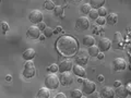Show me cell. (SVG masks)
Here are the masks:
<instances>
[{"label":"cell","instance_id":"6da1fadb","mask_svg":"<svg viewBox=\"0 0 131 98\" xmlns=\"http://www.w3.org/2000/svg\"><path fill=\"white\" fill-rule=\"evenodd\" d=\"M56 49L64 57H73L79 50L78 39L70 35H62L56 42Z\"/></svg>","mask_w":131,"mask_h":98},{"label":"cell","instance_id":"7a4b0ae2","mask_svg":"<svg viewBox=\"0 0 131 98\" xmlns=\"http://www.w3.org/2000/svg\"><path fill=\"white\" fill-rule=\"evenodd\" d=\"M45 86L46 88H48L49 91L50 89H57V87H59V79L56 74H48L45 79Z\"/></svg>","mask_w":131,"mask_h":98},{"label":"cell","instance_id":"3957f363","mask_svg":"<svg viewBox=\"0 0 131 98\" xmlns=\"http://www.w3.org/2000/svg\"><path fill=\"white\" fill-rule=\"evenodd\" d=\"M36 73V69H35V64L33 61H26V63L24 64V70H23V76L26 79H31L35 75Z\"/></svg>","mask_w":131,"mask_h":98},{"label":"cell","instance_id":"277c9868","mask_svg":"<svg viewBox=\"0 0 131 98\" xmlns=\"http://www.w3.org/2000/svg\"><path fill=\"white\" fill-rule=\"evenodd\" d=\"M82 85H83V92L88 95H91L95 92L96 89V84L94 82L90 81L88 79H83V82H82Z\"/></svg>","mask_w":131,"mask_h":98},{"label":"cell","instance_id":"5b68a950","mask_svg":"<svg viewBox=\"0 0 131 98\" xmlns=\"http://www.w3.org/2000/svg\"><path fill=\"white\" fill-rule=\"evenodd\" d=\"M43 19H44V14H43V12L39 10H33L31 13L28 14V20L34 24H38L40 22H43Z\"/></svg>","mask_w":131,"mask_h":98},{"label":"cell","instance_id":"8992f818","mask_svg":"<svg viewBox=\"0 0 131 98\" xmlns=\"http://www.w3.org/2000/svg\"><path fill=\"white\" fill-rule=\"evenodd\" d=\"M58 79H59V84H61L62 86H69V85H71L73 83V77L69 72L60 73Z\"/></svg>","mask_w":131,"mask_h":98},{"label":"cell","instance_id":"52a82bcc","mask_svg":"<svg viewBox=\"0 0 131 98\" xmlns=\"http://www.w3.org/2000/svg\"><path fill=\"white\" fill-rule=\"evenodd\" d=\"M72 67H73V63L70 59H66L62 60L58 65V71L60 73H64V72H69L70 70H72Z\"/></svg>","mask_w":131,"mask_h":98},{"label":"cell","instance_id":"ba28073f","mask_svg":"<svg viewBox=\"0 0 131 98\" xmlns=\"http://www.w3.org/2000/svg\"><path fill=\"white\" fill-rule=\"evenodd\" d=\"M112 46L115 49H121L124 47V38H122V35L120 32H116L114 36V40L112 42Z\"/></svg>","mask_w":131,"mask_h":98},{"label":"cell","instance_id":"9c48e42d","mask_svg":"<svg viewBox=\"0 0 131 98\" xmlns=\"http://www.w3.org/2000/svg\"><path fill=\"white\" fill-rule=\"evenodd\" d=\"M75 25H77V27L79 28V30L85 31V30H88V28L90 27V21H89V19L86 18V16H81V18H79L77 20Z\"/></svg>","mask_w":131,"mask_h":98},{"label":"cell","instance_id":"30bf717a","mask_svg":"<svg viewBox=\"0 0 131 98\" xmlns=\"http://www.w3.org/2000/svg\"><path fill=\"white\" fill-rule=\"evenodd\" d=\"M97 47H98V50H101V51H107L112 47V40L106 37L101 38L100 42H98Z\"/></svg>","mask_w":131,"mask_h":98},{"label":"cell","instance_id":"8fae6325","mask_svg":"<svg viewBox=\"0 0 131 98\" xmlns=\"http://www.w3.org/2000/svg\"><path fill=\"white\" fill-rule=\"evenodd\" d=\"M113 65L116 71H124L127 68V62L124 58H116L113 61Z\"/></svg>","mask_w":131,"mask_h":98},{"label":"cell","instance_id":"7c38bea8","mask_svg":"<svg viewBox=\"0 0 131 98\" xmlns=\"http://www.w3.org/2000/svg\"><path fill=\"white\" fill-rule=\"evenodd\" d=\"M26 34H27V37H30L32 39H37V38L40 37V35H42V34H40V31L38 30V27L35 26V25L28 27Z\"/></svg>","mask_w":131,"mask_h":98},{"label":"cell","instance_id":"4fadbf2b","mask_svg":"<svg viewBox=\"0 0 131 98\" xmlns=\"http://www.w3.org/2000/svg\"><path fill=\"white\" fill-rule=\"evenodd\" d=\"M36 56V51H35V49H33V48H27L25 49V50L23 51V59L24 60H26V61H32L33 59H34V57Z\"/></svg>","mask_w":131,"mask_h":98},{"label":"cell","instance_id":"5bb4252c","mask_svg":"<svg viewBox=\"0 0 131 98\" xmlns=\"http://www.w3.org/2000/svg\"><path fill=\"white\" fill-rule=\"evenodd\" d=\"M101 95L103 98H114L115 97V91L109 86H104L101 91Z\"/></svg>","mask_w":131,"mask_h":98},{"label":"cell","instance_id":"9a60e30c","mask_svg":"<svg viewBox=\"0 0 131 98\" xmlns=\"http://www.w3.org/2000/svg\"><path fill=\"white\" fill-rule=\"evenodd\" d=\"M72 71L75 75L80 76V77H85V75H86L85 69L83 67H81V65H78V64H75L74 67H72Z\"/></svg>","mask_w":131,"mask_h":98},{"label":"cell","instance_id":"2e32d148","mask_svg":"<svg viewBox=\"0 0 131 98\" xmlns=\"http://www.w3.org/2000/svg\"><path fill=\"white\" fill-rule=\"evenodd\" d=\"M129 92L127 91V88H126V86H119V87H117V91L115 92V95H117L119 98H127L129 96Z\"/></svg>","mask_w":131,"mask_h":98},{"label":"cell","instance_id":"e0dca14e","mask_svg":"<svg viewBox=\"0 0 131 98\" xmlns=\"http://www.w3.org/2000/svg\"><path fill=\"white\" fill-rule=\"evenodd\" d=\"M106 23H108L109 25H115L118 22V15L116 13H109L106 15Z\"/></svg>","mask_w":131,"mask_h":98},{"label":"cell","instance_id":"ac0fdd59","mask_svg":"<svg viewBox=\"0 0 131 98\" xmlns=\"http://www.w3.org/2000/svg\"><path fill=\"white\" fill-rule=\"evenodd\" d=\"M83 45L86 47L93 46V45H95V38L92 35H85L83 37Z\"/></svg>","mask_w":131,"mask_h":98},{"label":"cell","instance_id":"d6986e66","mask_svg":"<svg viewBox=\"0 0 131 98\" xmlns=\"http://www.w3.org/2000/svg\"><path fill=\"white\" fill-rule=\"evenodd\" d=\"M50 97V91L46 87L40 88L37 92V98H49Z\"/></svg>","mask_w":131,"mask_h":98},{"label":"cell","instance_id":"ffe728a7","mask_svg":"<svg viewBox=\"0 0 131 98\" xmlns=\"http://www.w3.org/2000/svg\"><path fill=\"white\" fill-rule=\"evenodd\" d=\"M89 5L91 6V8L93 7L95 10H97V9H100V8H102L105 5V0H91Z\"/></svg>","mask_w":131,"mask_h":98},{"label":"cell","instance_id":"44dd1931","mask_svg":"<svg viewBox=\"0 0 131 98\" xmlns=\"http://www.w3.org/2000/svg\"><path fill=\"white\" fill-rule=\"evenodd\" d=\"M88 60H89V58L86 56H83V55H81V56H79V57H77V63H78V65H81V67H83V65H85L88 63Z\"/></svg>","mask_w":131,"mask_h":98},{"label":"cell","instance_id":"7402d4cb","mask_svg":"<svg viewBox=\"0 0 131 98\" xmlns=\"http://www.w3.org/2000/svg\"><path fill=\"white\" fill-rule=\"evenodd\" d=\"M88 52H89V55L91 57H96L98 55V52H100V50H98V47L96 46V45H93V46L89 47Z\"/></svg>","mask_w":131,"mask_h":98},{"label":"cell","instance_id":"603a6c76","mask_svg":"<svg viewBox=\"0 0 131 98\" xmlns=\"http://www.w3.org/2000/svg\"><path fill=\"white\" fill-rule=\"evenodd\" d=\"M55 7H56L55 2H54V1H51V0H47V1H45V2H44V8H45L46 10H48V11L54 10V9H55Z\"/></svg>","mask_w":131,"mask_h":98},{"label":"cell","instance_id":"cb8c5ba5","mask_svg":"<svg viewBox=\"0 0 131 98\" xmlns=\"http://www.w3.org/2000/svg\"><path fill=\"white\" fill-rule=\"evenodd\" d=\"M91 6L89 5V3H84V5H82L81 7H80V11L82 12L83 14H89V12L91 11Z\"/></svg>","mask_w":131,"mask_h":98},{"label":"cell","instance_id":"d4e9b609","mask_svg":"<svg viewBox=\"0 0 131 98\" xmlns=\"http://www.w3.org/2000/svg\"><path fill=\"white\" fill-rule=\"evenodd\" d=\"M63 11H64V9H63L62 6H56L55 9H54V13H55V15H57V16H62Z\"/></svg>","mask_w":131,"mask_h":98},{"label":"cell","instance_id":"484cf974","mask_svg":"<svg viewBox=\"0 0 131 98\" xmlns=\"http://www.w3.org/2000/svg\"><path fill=\"white\" fill-rule=\"evenodd\" d=\"M82 91L81 89H73L71 92V98H81L82 97Z\"/></svg>","mask_w":131,"mask_h":98},{"label":"cell","instance_id":"4316f807","mask_svg":"<svg viewBox=\"0 0 131 98\" xmlns=\"http://www.w3.org/2000/svg\"><path fill=\"white\" fill-rule=\"evenodd\" d=\"M97 13H98V16L105 18V16L108 14V11H107V9H106V8L102 7V8H100V9H97Z\"/></svg>","mask_w":131,"mask_h":98},{"label":"cell","instance_id":"83f0119b","mask_svg":"<svg viewBox=\"0 0 131 98\" xmlns=\"http://www.w3.org/2000/svg\"><path fill=\"white\" fill-rule=\"evenodd\" d=\"M43 32H44V36H45V37H51L52 34H54L52 28L51 27H47V26H46V28H45Z\"/></svg>","mask_w":131,"mask_h":98},{"label":"cell","instance_id":"f1b7e54d","mask_svg":"<svg viewBox=\"0 0 131 98\" xmlns=\"http://www.w3.org/2000/svg\"><path fill=\"white\" fill-rule=\"evenodd\" d=\"M47 70L50 73H52V74H55V73H57V71H58V65H57L56 63H52L47 68Z\"/></svg>","mask_w":131,"mask_h":98},{"label":"cell","instance_id":"f546056e","mask_svg":"<svg viewBox=\"0 0 131 98\" xmlns=\"http://www.w3.org/2000/svg\"><path fill=\"white\" fill-rule=\"evenodd\" d=\"M89 16L91 18L92 20H96L98 18V13H97V10L95 9H91V11L89 12Z\"/></svg>","mask_w":131,"mask_h":98},{"label":"cell","instance_id":"4dcf8cb0","mask_svg":"<svg viewBox=\"0 0 131 98\" xmlns=\"http://www.w3.org/2000/svg\"><path fill=\"white\" fill-rule=\"evenodd\" d=\"M96 23H97V25H98V26H103L104 24L106 23V20H105V18L98 16V18L96 19Z\"/></svg>","mask_w":131,"mask_h":98},{"label":"cell","instance_id":"1f68e13d","mask_svg":"<svg viewBox=\"0 0 131 98\" xmlns=\"http://www.w3.org/2000/svg\"><path fill=\"white\" fill-rule=\"evenodd\" d=\"M102 31H103V26H98V25H96L95 27L93 28V32H94V34H95V35H100Z\"/></svg>","mask_w":131,"mask_h":98},{"label":"cell","instance_id":"d6a6232c","mask_svg":"<svg viewBox=\"0 0 131 98\" xmlns=\"http://www.w3.org/2000/svg\"><path fill=\"white\" fill-rule=\"evenodd\" d=\"M37 27H38L39 31H44L45 28H46V24H45L44 22H40V23L37 24Z\"/></svg>","mask_w":131,"mask_h":98},{"label":"cell","instance_id":"836d02e7","mask_svg":"<svg viewBox=\"0 0 131 98\" xmlns=\"http://www.w3.org/2000/svg\"><path fill=\"white\" fill-rule=\"evenodd\" d=\"M1 25H2V30L3 31H8V30H9V26H8V23L7 22H2Z\"/></svg>","mask_w":131,"mask_h":98},{"label":"cell","instance_id":"e575fe53","mask_svg":"<svg viewBox=\"0 0 131 98\" xmlns=\"http://www.w3.org/2000/svg\"><path fill=\"white\" fill-rule=\"evenodd\" d=\"M55 98H67V97H66V95H64L63 93H58V94H57V95L55 96Z\"/></svg>","mask_w":131,"mask_h":98},{"label":"cell","instance_id":"d590c367","mask_svg":"<svg viewBox=\"0 0 131 98\" xmlns=\"http://www.w3.org/2000/svg\"><path fill=\"white\" fill-rule=\"evenodd\" d=\"M96 57H97V58L100 59V60H103V59L105 58V55L103 54V52H98V55H97Z\"/></svg>","mask_w":131,"mask_h":98},{"label":"cell","instance_id":"8d00e7d4","mask_svg":"<svg viewBox=\"0 0 131 98\" xmlns=\"http://www.w3.org/2000/svg\"><path fill=\"white\" fill-rule=\"evenodd\" d=\"M121 85H122V84H121L120 81H115V82H114V86H115V87H119V86H121Z\"/></svg>","mask_w":131,"mask_h":98},{"label":"cell","instance_id":"74e56055","mask_svg":"<svg viewBox=\"0 0 131 98\" xmlns=\"http://www.w3.org/2000/svg\"><path fill=\"white\" fill-rule=\"evenodd\" d=\"M97 80H98V82H104V76L102 74H100L97 76Z\"/></svg>","mask_w":131,"mask_h":98},{"label":"cell","instance_id":"f35d334b","mask_svg":"<svg viewBox=\"0 0 131 98\" xmlns=\"http://www.w3.org/2000/svg\"><path fill=\"white\" fill-rule=\"evenodd\" d=\"M61 31H62V28H61V27H57L56 30L54 31V34H58V33L61 32Z\"/></svg>","mask_w":131,"mask_h":98},{"label":"cell","instance_id":"ab89813d","mask_svg":"<svg viewBox=\"0 0 131 98\" xmlns=\"http://www.w3.org/2000/svg\"><path fill=\"white\" fill-rule=\"evenodd\" d=\"M6 80H7V81H8V82H10V81H11V80H12V76H11V75H10V74H8V75H7V76H6Z\"/></svg>","mask_w":131,"mask_h":98},{"label":"cell","instance_id":"60d3db41","mask_svg":"<svg viewBox=\"0 0 131 98\" xmlns=\"http://www.w3.org/2000/svg\"><path fill=\"white\" fill-rule=\"evenodd\" d=\"M83 82V79L82 77H80V79H78V83H82Z\"/></svg>","mask_w":131,"mask_h":98},{"label":"cell","instance_id":"b9f144b4","mask_svg":"<svg viewBox=\"0 0 131 98\" xmlns=\"http://www.w3.org/2000/svg\"><path fill=\"white\" fill-rule=\"evenodd\" d=\"M39 38H40V40H44V39H45V36H42V35H40V37H39Z\"/></svg>","mask_w":131,"mask_h":98},{"label":"cell","instance_id":"7bdbcfd3","mask_svg":"<svg viewBox=\"0 0 131 98\" xmlns=\"http://www.w3.org/2000/svg\"><path fill=\"white\" fill-rule=\"evenodd\" d=\"M81 98H86V97H84V96H82V97H81Z\"/></svg>","mask_w":131,"mask_h":98}]
</instances>
